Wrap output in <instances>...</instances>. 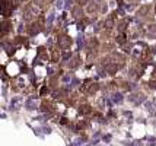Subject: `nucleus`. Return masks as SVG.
Segmentation results:
<instances>
[{"instance_id":"obj_2","label":"nucleus","mask_w":156,"mask_h":146,"mask_svg":"<svg viewBox=\"0 0 156 146\" xmlns=\"http://www.w3.org/2000/svg\"><path fill=\"white\" fill-rule=\"evenodd\" d=\"M0 28H2V31H3V32H6V34H7V32L12 29V25H10V22H9V21H3L2 23H0Z\"/></svg>"},{"instance_id":"obj_1","label":"nucleus","mask_w":156,"mask_h":146,"mask_svg":"<svg viewBox=\"0 0 156 146\" xmlns=\"http://www.w3.org/2000/svg\"><path fill=\"white\" fill-rule=\"evenodd\" d=\"M51 60H53V63H57L58 62V59H60V50L57 48V47H54V48H51Z\"/></svg>"},{"instance_id":"obj_3","label":"nucleus","mask_w":156,"mask_h":146,"mask_svg":"<svg viewBox=\"0 0 156 146\" xmlns=\"http://www.w3.org/2000/svg\"><path fill=\"white\" fill-rule=\"evenodd\" d=\"M38 56H40V59H42L44 62H47V60H48L47 50L44 48V47H40V48H38Z\"/></svg>"}]
</instances>
